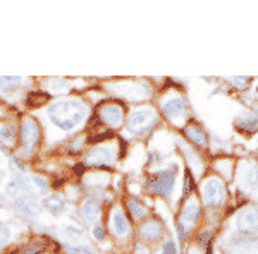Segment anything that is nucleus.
Here are the masks:
<instances>
[{
  "label": "nucleus",
  "instance_id": "nucleus-1",
  "mask_svg": "<svg viewBox=\"0 0 258 254\" xmlns=\"http://www.w3.org/2000/svg\"><path fill=\"white\" fill-rule=\"evenodd\" d=\"M41 112L43 115H35L43 127L45 144H62L69 137L86 132L93 103L86 95L73 93L68 97L52 98Z\"/></svg>",
  "mask_w": 258,
  "mask_h": 254
},
{
  "label": "nucleus",
  "instance_id": "nucleus-2",
  "mask_svg": "<svg viewBox=\"0 0 258 254\" xmlns=\"http://www.w3.org/2000/svg\"><path fill=\"white\" fill-rule=\"evenodd\" d=\"M124 155L122 141L114 134H107L100 139L88 141V146L83 151L81 165L85 170H105L110 172L115 168Z\"/></svg>",
  "mask_w": 258,
  "mask_h": 254
},
{
  "label": "nucleus",
  "instance_id": "nucleus-3",
  "mask_svg": "<svg viewBox=\"0 0 258 254\" xmlns=\"http://www.w3.org/2000/svg\"><path fill=\"white\" fill-rule=\"evenodd\" d=\"M107 98H114L124 105H147L155 97V88L147 79H110L102 84Z\"/></svg>",
  "mask_w": 258,
  "mask_h": 254
},
{
  "label": "nucleus",
  "instance_id": "nucleus-4",
  "mask_svg": "<svg viewBox=\"0 0 258 254\" xmlns=\"http://www.w3.org/2000/svg\"><path fill=\"white\" fill-rule=\"evenodd\" d=\"M45 144L43 127L38 117L31 112L19 114L18 117V148L16 153L23 161H31Z\"/></svg>",
  "mask_w": 258,
  "mask_h": 254
},
{
  "label": "nucleus",
  "instance_id": "nucleus-5",
  "mask_svg": "<svg viewBox=\"0 0 258 254\" xmlns=\"http://www.w3.org/2000/svg\"><path fill=\"white\" fill-rule=\"evenodd\" d=\"M103 223H105L107 232H109V239L117 247H126L135 239L136 225L131 222V218L124 211L122 203L112 201L107 206L105 213H103Z\"/></svg>",
  "mask_w": 258,
  "mask_h": 254
},
{
  "label": "nucleus",
  "instance_id": "nucleus-6",
  "mask_svg": "<svg viewBox=\"0 0 258 254\" xmlns=\"http://www.w3.org/2000/svg\"><path fill=\"white\" fill-rule=\"evenodd\" d=\"M127 115V107L114 98H102L93 105L91 119L102 127L103 131H109V134L122 131L124 120Z\"/></svg>",
  "mask_w": 258,
  "mask_h": 254
},
{
  "label": "nucleus",
  "instance_id": "nucleus-7",
  "mask_svg": "<svg viewBox=\"0 0 258 254\" xmlns=\"http://www.w3.org/2000/svg\"><path fill=\"white\" fill-rule=\"evenodd\" d=\"M162 117L155 107L140 105L127 110L126 120H124L122 132L129 137H143L150 134L155 127H159Z\"/></svg>",
  "mask_w": 258,
  "mask_h": 254
},
{
  "label": "nucleus",
  "instance_id": "nucleus-8",
  "mask_svg": "<svg viewBox=\"0 0 258 254\" xmlns=\"http://www.w3.org/2000/svg\"><path fill=\"white\" fill-rule=\"evenodd\" d=\"M112 201H114V198L109 194V191H90V193H85L80 199V203L76 205L78 218L86 227H90L97 220L103 218V213H105L107 206Z\"/></svg>",
  "mask_w": 258,
  "mask_h": 254
},
{
  "label": "nucleus",
  "instance_id": "nucleus-9",
  "mask_svg": "<svg viewBox=\"0 0 258 254\" xmlns=\"http://www.w3.org/2000/svg\"><path fill=\"white\" fill-rule=\"evenodd\" d=\"M181 174L179 163L172 161V163L165 165L164 168H159L152 172L145 182V189L147 194L153 196V198H164L167 199L172 194L174 187L177 184V177Z\"/></svg>",
  "mask_w": 258,
  "mask_h": 254
},
{
  "label": "nucleus",
  "instance_id": "nucleus-10",
  "mask_svg": "<svg viewBox=\"0 0 258 254\" xmlns=\"http://www.w3.org/2000/svg\"><path fill=\"white\" fill-rule=\"evenodd\" d=\"M198 198L203 208L207 210H219L227 199V186L219 176H207L200 182Z\"/></svg>",
  "mask_w": 258,
  "mask_h": 254
},
{
  "label": "nucleus",
  "instance_id": "nucleus-11",
  "mask_svg": "<svg viewBox=\"0 0 258 254\" xmlns=\"http://www.w3.org/2000/svg\"><path fill=\"white\" fill-rule=\"evenodd\" d=\"M159 114L160 117H164L167 122H170L176 127H182L186 124V117L191 112L189 100L184 95H169L164 100H160L159 105Z\"/></svg>",
  "mask_w": 258,
  "mask_h": 254
},
{
  "label": "nucleus",
  "instance_id": "nucleus-12",
  "mask_svg": "<svg viewBox=\"0 0 258 254\" xmlns=\"http://www.w3.org/2000/svg\"><path fill=\"white\" fill-rule=\"evenodd\" d=\"M33 79L23 76H0V102L9 107H18L24 102L28 91H31Z\"/></svg>",
  "mask_w": 258,
  "mask_h": 254
},
{
  "label": "nucleus",
  "instance_id": "nucleus-13",
  "mask_svg": "<svg viewBox=\"0 0 258 254\" xmlns=\"http://www.w3.org/2000/svg\"><path fill=\"white\" fill-rule=\"evenodd\" d=\"M136 237L145 245H157L167 237V227L164 220L157 215H148L136 225Z\"/></svg>",
  "mask_w": 258,
  "mask_h": 254
},
{
  "label": "nucleus",
  "instance_id": "nucleus-14",
  "mask_svg": "<svg viewBox=\"0 0 258 254\" xmlns=\"http://www.w3.org/2000/svg\"><path fill=\"white\" fill-rule=\"evenodd\" d=\"M202 216H203V205H202V201H200L198 194H189L188 198L182 199L176 222L182 223L186 228L191 230L195 225L200 223Z\"/></svg>",
  "mask_w": 258,
  "mask_h": 254
},
{
  "label": "nucleus",
  "instance_id": "nucleus-15",
  "mask_svg": "<svg viewBox=\"0 0 258 254\" xmlns=\"http://www.w3.org/2000/svg\"><path fill=\"white\" fill-rule=\"evenodd\" d=\"M18 115L0 120V149L6 155H14L18 148Z\"/></svg>",
  "mask_w": 258,
  "mask_h": 254
},
{
  "label": "nucleus",
  "instance_id": "nucleus-16",
  "mask_svg": "<svg viewBox=\"0 0 258 254\" xmlns=\"http://www.w3.org/2000/svg\"><path fill=\"white\" fill-rule=\"evenodd\" d=\"M234 174L241 189L249 191V193L258 189V165L255 161H239L238 166H234Z\"/></svg>",
  "mask_w": 258,
  "mask_h": 254
},
{
  "label": "nucleus",
  "instance_id": "nucleus-17",
  "mask_svg": "<svg viewBox=\"0 0 258 254\" xmlns=\"http://www.w3.org/2000/svg\"><path fill=\"white\" fill-rule=\"evenodd\" d=\"M234 225L238 228V232L246 235H255L258 234V206H244L236 213Z\"/></svg>",
  "mask_w": 258,
  "mask_h": 254
},
{
  "label": "nucleus",
  "instance_id": "nucleus-18",
  "mask_svg": "<svg viewBox=\"0 0 258 254\" xmlns=\"http://www.w3.org/2000/svg\"><path fill=\"white\" fill-rule=\"evenodd\" d=\"M40 90L47 93L50 98H60L74 93V84L71 79L66 77H45L40 79Z\"/></svg>",
  "mask_w": 258,
  "mask_h": 254
},
{
  "label": "nucleus",
  "instance_id": "nucleus-19",
  "mask_svg": "<svg viewBox=\"0 0 258 254\" xmlns=\"http://www.w3.org/2000/svg\"><path fill=\"white\" fill-rule=\"evenodd\" d=\"M182 136L186 137V141L193 146L195 149L197 148H205L209 144V134H207L205 127L202 126L197 120H189L186 122L184 126L181 127Z\"/></svg>",
  "mask_w": 258,
  "mask_h": 254
},
{
  "label": "nucleus",
  "instance_id": "nucleus-20",
  "mask_svg": "<svg viewBox=\"0 0 258 254\" xmlns=\"http://www.w3.org/2000/svg\"><path fill=\"white\" fill-rule=\"evenodd\" d=\"M68 199L64 198L62 193H48L47 196L40 198V208L41 211H47L53 218H59L68 211Z\"/></svg>",
  "mask_w": 258,
  "mask_h": 254
},
{
  "label": "nucleus",
  "instance_id": "nucleus-21",
  "mask_svg": "<svg viewBox=\"0 0 258 254\" xmlns=\"http://www.w3.org/2000/svg\"><path fill=\"white\" fill-rule=\"evenodd\" d=\"M122 208L135 225H138L141 220H145L150 215V208L141 201L138 196H126L122 199Z\"/></svg>",
  "mask_w": 258,
  "mask_h": 254
},
{
  "label": "nucleus",
  "instance_id": "nucleus-22",
  "mask_svg": "<svg viewBox=\"0 0 258 254\" xmlns=\"http://www.w3.org/2000/svg\"><path fill=\"white\" fill-rule=\"evenodd\" d=\"M50 247V239L48 237H35L21 245H16L11 251V254H43L47 252Z\"/></svg>",
  "mask_w": 258,
  "mask_h": 254
},
{
  "label": "nucleus",
  "instance_id": "nucleus-23",
  "mask_svg": "<svg viewBox=\"0 0 258 254\" xmlns=\"http://www.w3.org/2000/svg\"><path fill=\"white\" fill-rule=\"evenodd\" d=\"M60 234L68 240V244L71 245H81L85 242V227L83 225H78L74 222H69V223H62L60 225Z\"/></svg>",
  "mask_w": 258,
  "mask_h": 254
},
{
  "label": "nucleus",
  "instance_id": "nucleus-24",
  "mask_svg": "<svg viewBox=\"0 0 258 254\" xmlns=\"http://www.w3.org/2000/svg\"><path fill=\"white\" fill-rule=\"evenodd\" d=\"M16 240V225L12 220L0 222V254L9 249Z\"/></svg>",
  "mask_w": 258,
  "mask_h": 254
},
{
  "label": "nucleus",
  "instance_id": "nucleus-25",
  "mask_svg": "<svg viewBox=\"0 0 258 254\" xmlns=\"http://www.w3.org/2000/svg\"><path fill=\"white\" fill-rule=\"evenodd\" d=\"M30 186L35 187V193H38V196H47L50 191H52V184H50V179L45 176V174H38V172H31L30 170Z\"/></svg>",
  "mask_w": 258,
  "mask_h": 254
},
{
  "label": "nucleus",
  "instance_id": "nucleus-26",
  "mask_svg": "<svg viewBox=\"0 0 258 254\" xmlns=\"http://www.w3.org/2000/svg\"><path fill=\"white\" fill-rule=\"evenodd\" d=\"M90 235L91 240L97 244H105L109 240V232H107V227L103 223V218H100L95 223L90 225Z\"/></svg>",
  "mask_w": 258,
  "mask_h": 254
},
{
  "label": "nucleus",
  "instance_id": "nucleus-27",
  "mask_svg": "<svg viewBox=\"0 0 258 254\" xmlns=\"http://www.w3.org/2000/svg\"><path fill=\"white\" fill-rule=\"evenodd\" d=\"M236 127L243 132H248V134H253V132L258 131V115L256 114H248V115H241V117L236 120Z\"/></svg>",
  "mask_w": 258,
  "mask_h": 254
},
{
  "label": "nucleus",
  "instance_id": "nucleus-28",
  "mask_svg": "<svg viewBox=\"0 0 258 254\" xmlns=\"http://www.w3.org/2000/svg\"><path fill=\"white\" fill-rule=\"evenodd\" d=\"M197 187V181H195L193 174L189 168L184 170V181H182V199L188 198L189 194H193V189Z\"/></svg>",
  "mask_w": 258,
  "mask_h": 254
},
{
  "label": "nucleus",
  "instance_id": "nucleus-29",
  "mask_svg": "<svg viewBox=\"0 0 258 254\" xmlns=\"http://www.w3.org/2000/svg\"><path fill=\"white\" fill-rule=\"evenodd\" d=\"M159 254H179V249H177V244L176 240L172 239V237H165L164 240H162V245L159 249Z\"/></svg>",
  "mask_w": 258,
  "mask_h": 254
},
{
  "label": "nucleus",
  "instance_id": "nucleus-30",
  "mask_svg": "<svg viewBox=\"0 0 258 254\" xmlns=\"http://www.w3.org/2000/svg\"><path fill=\"white\" fill-rule=\"evenodd\" d=\"M176 232H177V237H179V240H181V242H186V240L189 239V235H191L189 228H186L184 225L179 223V222H176Z\"/></svg>",
  "mask_w": 258,
  "mask_h": 254
},
{
  "label": "nucleus",
  "instance_id": "nucleus-31",
  "mask_svg": "<svg viewBox=\"0 0 258 254\" xmlns=\"http://www.w3.org/2000/svg\"><path fill=\"white\" fill-rule=\"evenodd\" d=\"M231 82H234V86L236 88H239V90H244L248 86V82H249V79L248 77H231L229 79Z\"/></svg>",
  "mask_w": 258,
  "mask_h": 254
},
{
  "label": "nucleus",
  "instance_id": "nucleus-32",
  "mask_svg": "<svg viewBox=\"0 0 258 254\" xmlns=\"http://www.w3.org/2000/svg\"><path fill=\"white\" fill-rule=\"evenodd\" d=\"M43 254H50V252H48V251H47V252H43Z\"/></svg>",
  "mask_w": 258,
  "mask_h": 254
}]
</instances>
